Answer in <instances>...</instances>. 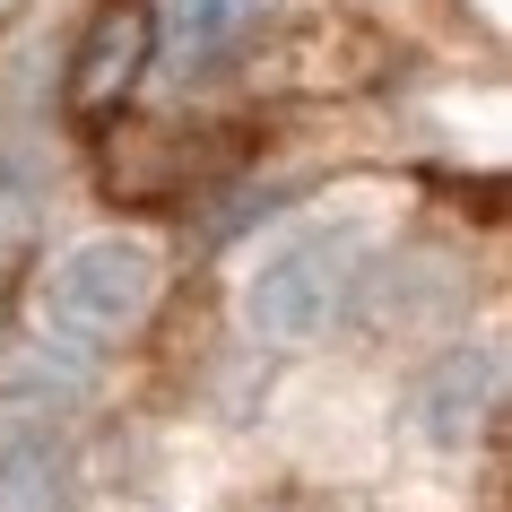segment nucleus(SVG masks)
I'll return each instance as SVG.
<instances>
[{
  "label": "nucleus",
  "instance_id": "nucleus-1",
  "mask_svg": "<svg viewBox=\"0 0 512 512\" xmlns=\"http://www.w3.org/2000/svg\"><path fill=\"white\" fill-rule=\"evenodd\" d=\"M157 287H165L157 243H139V235H87V243H70L53 270H44L35 313H44V339L96 356V348L139 339V322L157 313Z\"/></svg>",
  "mask_w": 512,
  "mask_h": 512
},
{
  "label": "nucleus",
  "instance_id": "nucleus-2",
  "mask_svg": "<svg viewBox=\"0 0 512 512\" xmlns=\"http://www.w3.org/2000/svg\"><path fill=\"white\" fill-rule=\"evenodd\" d=\"M356 261H365V243H356L348 226H339V235H296V243H278L270 261L252 270V287H243L252 330H261V339H278V348L322 339V330L348 313V296H356Z\"/></svg>",
  "mask_w": 512,
  "mask_h": 512
},
{
  "label": "nucleus",
  "instance_id": "nucleus-3",
  "mask_svg": "<svg viewBox=\"0 0 512 512\" xmlns=\"http://www.w3.org/2000/svg\"><path fill=\"white\" fill-rule=\"evenodd\" d=\"M157 61V18L148 0H96V18L79 27V53H70V79H61V105L79 131H113L131 87L148 79Z\"/></svg>",
  "mask_w": 512,
  "mask_h": 512
},
{
  "label": "nucleus",
  "instance_id": "nucleus-4",
  "mask_svg": "<svg viewBox=\"0 0 512 512\" xmlns=\"http://www.w3.org/2000/svg\"><path fill=\"white\" fill-rule=\"evenodd\" d=\"M96 139H105V191L113 200H183L217 165L209 139H183L174 122H157V131H96Z\"/></svg>",
  "mask_w": 512,
  "mask_h": 512
},
{
  "label": "nucleus",
  "instance_id": "nucleus-5",
  "mask_svg": "<svg viewBox=\"0 0 512 512\" xmlns=\"http://www.w3.org/2000/svg\"><path fill=\"white\" fill-rule=\"evenodd\" d=\"M287 18V0H174L165 18V44H174V70H226V61L261 53V35Z\"/></svg>",
  "mask_w": 512,
  "mask_h": 512
},
{
  "label": "nucleus",
  "instance_id": "nucleus-6",
  "mask_svg": "<svg viewBox=\"0 0 512 512\" xmlns=\"http://www.w3.org/2000/svg\"><path fill=\"white\" fill-rule=\"evenodd\" d=\"M0 512H70V460L53 443H0Z\"/></svg>",
  "mask_w": 512,
  "mask_h": 512
}]
</instances>
